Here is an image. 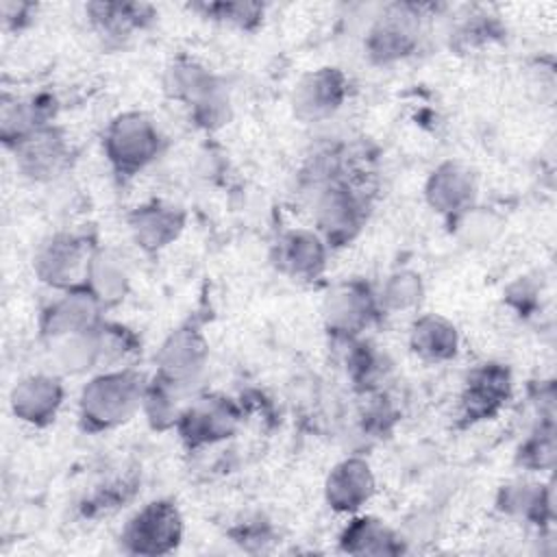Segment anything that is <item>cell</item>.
Returning <instances> with one entry per match:
<instances>
[{
  "label": "cell",
  "instance_id": "7a4b0ae2",
  "mask_svg": "<svg viewBox=\"0 0 557 557\" xmlns=\"http://www.w3.org/2000/svg\"><path fill=\"white\" fill-rule=\"evenodd\" d=\"M168 89L174 98L194 107V115L202 126L213 128L226 122L228 98L215 76L196 61H176L168 72Z\"/></svg>",
  "mask_w": 557,
  "mask_h": 557
},
{
  "label": "cell",
  "instance_id": "6da1fadb",
  "mask_svg": "<svg viewBox=\"0 0 557 557\" xmlns=\"http://www.w3.org/2000/svg\"><path fill=\"white\" fill-rule=\"evenodd\" d=\"M146 385L135 370H111L91 379L81 394V420L89 431L126 422L144 403Z\"/></svg>",
  "mask_w": 557,
  "mask_h": 557
},
{
  "label": "cell",
  "instance_id": "cb8c5ba5",
  "mask_svg": "<svg viewBox=\"0 0 557 557\" xmlns=\"http://www.w3.org/2000/svg\"><path fill=\"white\" fill-rule=\"evenodd\" d=\"M422 296L420 276L413 272H396L387 278L385 287L381 289V302L387 309H407L413 307Z\"/></svg>",
  "mask_w": 557,
  "mask_h": 557
},
{
  "label": "cell",
  "instance_id": "52a82bcc",
  "mask_svg": "<svg viewBox=\"0 0 557 557\" xmlns=\"http://www.w3.org/2000/svg\"><path fill=\"white\" fill-rule=\"evenodd\" d=\"M363 213L355 191L344 183H329L315 202V224L331 244L348 242L361 226Z\"/></svg>",
  "mask_w": 557,
  "mask_h": 557
},
{
  "label": "cell",
  "instance_id": "4fadbf2b",
  "mask_svg": "<svg viewBox=\"0 0 557 557\" xmlns=\"http://www.w3.org/2000/svg\"><path fill=\"white\" fill-rule=\"evenodd\" d=\"M324 315L333 333L355 335L370 324L374 315V302L363 285H339L329 294Z\"/></svg>",
  "mask_w": 557,
  "mask_h": 557
},
{
  "label": "cell",
  "instance_id": "8fae6325",
  "mask_svg": "<svg viewBox=\"0 0 557 557\" xmlns=\"http://www.w3.org/2000/svg\"><path fill=\"white\" fill-rule=\"evenodd\" d=\"M346 96V78L335 67L307 74L294 91V111L300 120H322L331 115Z\"/></svg>",
  "mask_w": 557,
  "mask_h": 557
},
{
  "label": "cell",
  "instance_id": "ba28073f",
  "mask_svg": "<svg viewBox=\"0 0 557 557\" xmlns=\"http://www.w3.org/2000/svg\"><path fill=\"white\" fill-rule=\"evenodd\" d=\"M237 426V411L226 398H200L178 416V429L189 446L213 444Z\"/></svg>",
  "mask_w": 557,
  "mask_h": 557
},
{
  "label": "cell",
  "instance_id": "30bf717a",
  "mask_svg": "<svg viewBox=\"0 0 557 557\" xmlns=\"http://www.w3.org/2000/svg\"><path fill=\"white\" fill-rule=\"evenodd\" d=\"M98 298L83 285L72 287L63 298L50 305L44 315V333L54 342L61 337L94 331L98 322Z\"/></svg>",
  "mask_w": 557,
  "mask_h": 557
},
{
  "label": "cell",
  "instance_id": "484cf974",
  "mask_svg": "<svg viewBox=\"0 0 557 557\" xmlns=\"http://www.w3.org/2000/svg\"><path fill=\"white\" fill-rule=\"evenodd\" d=\"M205 9H207V15L215 17V20H224V22L242 26V28L257 24L259 17L263 15V7L250 4V2H220V4H209Z\"/></svg>",
  "mask_w": 557,
  "mask_h": 557
},
{
  "label": "cell",
  "instance_id": "9a60e30c",
  "mask_svg": "<svg viewBox=\"0 0 557 557\" xmlns=\"http://www.w3.org/2000/svg\"><path fill=\"white\" fill-rule=\"evenodd\" d=\"M374 492V476L363 459L337 463L326 479V500L337 511L359 509Z\"/></svg>",
  "mask_w": 557,
  "mask_h": 557
},
{
  "label": "cell",
  "instance_id": "e0dca14e",
  "mask_svg": "<svg viewBox=\"0 0 557 557\" xmlns=\"http://www.w3.org/2000/svg\"><path fill=\"white\" fill-rule=\"evenodd\" d=\"M509 372L503 366L490 363L474 370L463 394V411L470 420L492 416L509 396Z\"/></svg>",
  "mask_w": 557,
  "mask_h": 557
},
{
  "label": "cell",
  "instance_id": "8992f818",
  "mask_svg": "<svg viewBox=\"0 0 557 557\" xmlns=\"http://www.w3.org/2000/svg\"><path fill=\"white\" fill-rule=\"evenodd\" d=\"M13 148L20 170L37 181L59 176L70 163V146L52 126H41L28 133Z\"/></svg>",
  "mask_w": 557,
  "mask_h": 557
},
{
  "label": "cell",
  "instance_id": "7402d4cb",
  "mask_svg": "<svg viewBox=\"0 0 557 557\" xmlns=\"http://www.w3.org/2000/svg\"><path fill=\"white\" fill-rule=\"evenodd\" d=\"M342 548L348 553L392 555L398 553L394 533L376 518H357L342 533Z\"/></svg>",
  "mask_w": 557,
  "mask_h": 557
},
{
  "label": "cell",
  "instance_id": "603a6c76",
  "mask_svg": "<svg viewBox=\"0 0 557 557\" xmlns=\"http://www.w3.org/2000/svg\"><path fill=\"white\" fill-rule=\"evenodd\" d=\"M126 285H128V276L122 263L109 252H96L87 270L85 287L98 298V302L111 305L122 300Z\"/></svg>",
  "mask_w": 557,
  "mask_h": 557
},
{
  "label": "cell",
  "instance_id": "5b68a950",
  "mask_svg": "<svg viewBox=\"0 0 557 557\" xmlns=\"http://www.w3.org/2000/svg\"><path fill=\"white\" fill-rule=\"evenodd\" d=\"M96 252H89L85 239L76 235L50 237L35 257V272L41 281L72 289L78 287L81 278H87L89 263Z\"/></svg>",
  "mask_w": 557,
  "mask_h": 557
},
{
  "label": "cell",
  "instance_id": "ffe728a7",
  "mask_svg": "<svg viewBox=\"0 0 557 557\" xmlns=\"http://www.w3.org/2000/svg\"><path fill=\"white\" fill-rule=\"evenodd\" d=\"M278 265L292 276L313 278L322 272L326 248L324 242L311 231H292L278 244Z\"/></svg>",
  "mask_w": 557,
  "mask_h": 557
},
{
  "label": "cell",
  "instance_id": "2e32d148",
  "mask_svg": "<svg viewBox=\"0 0 557 557\" xmlns=\"http://www.w3.org/2000/svg\"><path fill=\"white\" fill-rule=\"evenodd\" d=\"M131 233L146 250H159L178 237L183 228V213L161 200L137 207L131 213Z\"/></svg>",
  "mask_w": 557,
  "mask_h": 557
},
{
  "label": "cell",
  "instance_id": "d4e9b609",
  "mask_svg": "<svg viewBox=\"0 0 557 557\" xmlns=\"http://www.w3.org/2000/svg\"><path fill=\"white\" fill-rule=\"evenodd\" d=\"M555 455V440H553V426H540V431L527 440V444L520 450V463L527 468H546L553 463Z\"/></svg>",
  "mask_w": 557,
  "mask_h": 557
},
{
  "label": "cell",
  "instance_id": "ac0fdd59",
  "mask_svg": "<svg viewBox=\"0 0 557 557\" xmlns=\"http://www.w3.org/2000/svg\"><path fill=\"white\" fill-rule=\"evenodd\" d=\"M426 198L442 213L466 211L474 198V178L463 165L444 163L431 174Z\"/></svg>",
  "mask_w": 557,
  "mask_h": 557
},
{
  "label": "cell",
  "instance_id": "9c48e42d",
  "mask_svg": "<svg viewBox=\"0 0 557 557\" xmlns=\"http://www.w3.org/2000/svg\"><path fill=\"white\" fill-rule=\"evenodd\" d=\"M207 344L194 329L174 331L159 350V379L183 387L205 368Z\"/></svg>",
  "mask_w": 557,
  "mask_h": 557
},
{
  "label": "cell",
  "instance_id": "44dd1931",
  "mask_svg": "<svg viewBox=\"0 0 557 557\" xmlns=\"http://www.w3.org/2000/svg\"><path fill=\"white\" fill-rule=\"evenodd\" d=\"M411 348L429 361H444L457 352V331L440 315H422L411 329Z\"/></svg>",
  "mask_w": 557,
  "mask_h": 557
},
{
  "label": "cell",
  "instance_id": "d6986e66",
  "mask_svg": "<svg viewBox=\"0 0 557 557\" xmlns=\"http://www.w3.org/2000/svg\"><path fill=\"white\" fill-rule=\"evenodd\" d=\"M94 28L107 41L120 44L152 17V7L139 2H94L87 7Z\"/></svg>",
  "mask_w": 557,
  "mask_h": 557
},
{
  "label": "cell",
  "instance_id": "3957f363",
  "mask_svg": "<svg viewBox=\"0 0 557 557\" xmlns=\"http://www.w3.org/2000/svg\"><path fill=\"white\" fill-rule=\"evenodd\" d=\"M161 146L157 126L141 113L117 115L104 135V150L120 174H135L148 165Z\"/></svg>",
  "mask_w": 557,
  "mask_h": 557
},
{
  "label": "cell",
  "instance_id": "5bb4252c",
  "mask_svg": "<svg viewBox=\"0 0 557 557\" xmlns=\"http://www.w3.org/2000/svg\"><path fill=\"white\" fill-rule=\"evenodd\" d=\"M409 7H394L376 26L370 30L368 50L379 61H392L405 57L416 46L418 22Z\"/></svg>",
  "mask_w": 557,
  "mask_h": 557
},
{
  "label": "cell",
  "instance_id": "277c9868",
  "mask_svg": "<svg viewBox=\"0 0 557 557\" xmlns=\"http://www.w3.org/2000/svg\"><path fill=\"white\" fill-rule=\"evenodd\" d=\"M181 533L183 524L174 503L154 500L128 520L122 531V542L131 553L161 555L178 544Z\"/></svg>",
  "mask_w": 557,
  "mask_h": 557
},
{
  "label": "cell",
  "instance_id": "7c38bea8",
  "mask_svg": "<svg viewBox=\"0 0 557 557\" xmlns=\"http://www.w3.org/2000/svg\"><path fill=\"white\" fill-rule=\"evenodd\" d=\"M63 400V385L57 376L30 374L11 392L13 413L30 424H48L54 420Z\"/></svg>",
  "mask_w": 557,
  "mask_h": 557
}]
</instances>
